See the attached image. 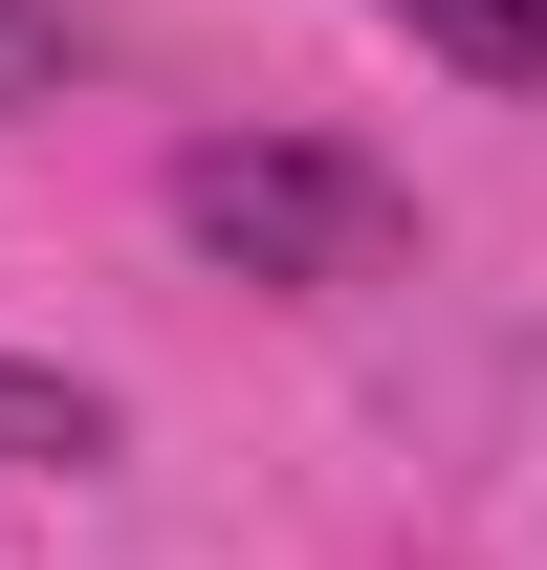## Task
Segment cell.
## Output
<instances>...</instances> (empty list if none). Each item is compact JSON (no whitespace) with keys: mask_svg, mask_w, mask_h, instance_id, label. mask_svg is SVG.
I'll list each match as a JSON object with an SVG mask.
<instances>
[{"mask_svg":"<svg viewBox=\"0 0 547 570\" xmlns=\"http://www.w3.org/2000/svg\"><path fill=\"white\" fill-rule=\"evenodd\" d=\"M176 242L241 264V285H395L416 264V198L372 176V154H329V132H198L176 154Z\"/></svg>","mask_w":547,"mask_h":570,"instance_id":"obj_1","label":"cell"},{"mask_svg":"<svg viewBox=\"0 0 547 570\" xmlns=\"http://www.w3.org/2000/svg\"><path fill=\"white\" fill-rule=\"evenodd\" d=\"M0 461H44V483H67V461H110V395H88V373H22V352H0Z\"/></svg>","mask_w":547,"mask_h":570,"instance_id":"obj_4","label":"cell"},{"mask_svg":"<svg viewBox=\"0 0 547 570\" xmlns=\"http://www.w3.org/2000/svg\"><path fill=\"white\" fill-rule=\"evenodd\" d=\"M395 45H438L460 88H547V0H372Z\"/></svg>","mask_w":547,"mask_h":570,"instance_id":"obj_2","label":"cell"},{"mask_svg":"<svg viewBox=\"0 0 547 570\" xmlns=\"http://www.w3.org/2000/svg\"><path fill=\"white\" fill-rule=\"evenodd\" d=\"M88 67H110V22H88V0H0V110H67Z\"/></svg>","mask_w":547,"mask_h":570,"instance_id":"obj_3","label":"cell"}]
</instances>
